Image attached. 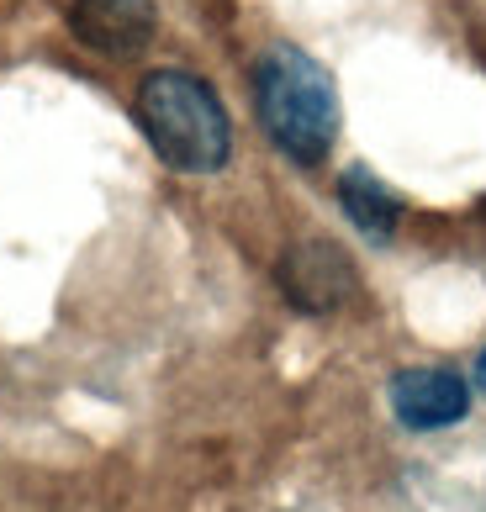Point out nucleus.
<instances>
[{"label":"nucleus","mask_w":486,"mask_h":512,"mask_svg":"<svg viewBox=\"0 0 486 512\" xmlns=\"http://www.w3.org/2000/svg\"><path fill=\"white\" fill-rule=\"evenodd\" d=\"M254 106L270 143L286 159L296 164L328 159L333 138H339V90L312 53L275 43L254 69Z\"/></svg>","instance_id":"1"},{"label":"nucleus","mask_w":486,"mask_h":512,"mask_svg":"<svg viewBox=\"0 0 486 512\" xmlns=\"http://www.w3.org/2000/svg\"><path fill=\"white\" fill-rule=\"evenodd\" d=\"M138 122L154 154L180 175H212L233 154V127L217 90L191 69H154L138 85Z\"/></svg>","instance_id":"2"},{"label":"nucleus","mask_w":486,"mask_h":512,"mask_svg":"<svg viewBox=\"0 0 486 512\" xmlns=\"http://www.w3.org/2000/svg\"><path fill=\"white\" fill-rule=\"evenodd\" d=\"M360 286L349 254L328 238H312V243H291L286 259H280V291H286L291 307L302 312H333L344 307Z\"/></svg>","instance_id":"3"},{"label":"nucleus","mask_w":486,"mask_h":512,"mask_svg":"<svg viewBox=\"0 0 486 512\" xmlns=\"http://www.w3.org/2000/svg\"><path fill=\"white\" fill-rule=\"evenodd\" d=\"M69 27L85 48L106 59H138L159 32V11L154 0H74Z\"/></svg>","instance_id":"4"},{"label":"nucleus","mask_w":486,"mask_h":512,"mask_svg":"<svg viewBox=\"0 0 486 512\" xmlns=\"http://www.w3.org/2000/svg\"><path fill=\"white\" fill-rule=\"evenodd\" d=\"M391 407L407 428H450L465 417L471 407V386L460 381L455 370H402L397 381H391Z\"/></svg>","instance_id":"5"},{"label":"nucleus","mask_w":486,"mask_h":512,"mask_svg":"<svg viewBox=\"0 0 486 512\" xmlns=\"http://www.w3.org/2000/svg\"><path fill=\"white\" fill-rule=\"evenodd\" d=\"M339 201H344V217L360 227L370 243H386L391 233H397V222H402L397 196H391L365 164H354V169H344V175H339Z\"/></svg>","instance_id":"6"},{"label":"nucleus","mask_w":486,"mask_h":512,"mask_svg":"<svg viewBox=\"0 0 486 512\" xmlns=\"http://www.w3.org/2000/svg\"><path fill=\"white\" fill-rule=\"evenodd\" d=\"M476 375H481V391H486V349H481V365H476Z\"/></svg>","instance_id":"7"}]
</instances>
